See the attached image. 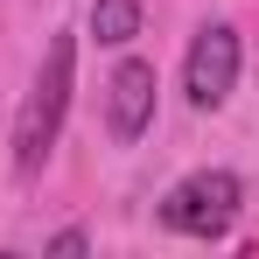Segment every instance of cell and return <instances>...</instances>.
I'll return each instance as SVG.
<instances>
[{
  "label": "cell",
  "instance_id": "1",
  "mask_svg": "<svg viewBox=\"0 0 259 259\" xmlns=\"http://www.w3.org/2000/svg\"><path fill=\"white\" fill-rule=\"evenodd\" d=\"M70 63H77V42H70V35H56V42L42 49L35 91H28L21 119H14V168H21V175H35V168L49 161V147H56L63 105H70Z\"/></svg>",
  "mask_w": 259,
  "mask_h": 259
},
{
  "label": "cell",
  "instance_id": "2",
  "mask_svg": "<svg viewBox=\"0 0 259 259\" xmlns=\"http://www.w3.org/2000/svg\"><path fill=\"white\" fill-rule=\"evenodd\" d=\"M238 217V175L231 168H203L189 182H175L168 203H161V224L168 231H189V238H224Z\"/></svg>",
  "mask_w": 259,
  "mask_h": 259
},
{
  "label": "cell",
  "instance_id": "3",
  "mask_svg": "<svg viewBox=\"0 0 259 259\" xmlns=\"http://www.w3.org/2000/svg\"><path fill=\"white\" fill-rule=\"evenodd\" d=\"M238 84V28L231 21H210L196 42H189V63H182V91H189V105H203L217 112L224 98Z\"/></svg>",
  "mask_w": 259,
  "mask_h": 259
},
{
  "label": "cell",
  "instance_id": "4",
  "mask_svg": "<svg viewBox=\"0 0 259 259\" xmlns=\"http://www.w3.org/2000/svg\"><path fill=\"white\" fill-rule=\"evenodd\" d=\"M105 91H112V133H119V140H140L147 119H154V63H140V56L119 63Z\"/></svg>",
  "mask_w": 259,
  "mask_h": 259
},
{
  "label": "cell",
  "instance_id": "5",
  "mask_svg": "<svg viewBox=\"0 0 259 259\" xmlns=\"http://www.w3.org/2000/svg\"><path fill=\"white\" fill-rule=\"evenodd\" d=\"M91 35L105 49H119L140 35V0H91Z\"/></svg>",
  "mask_w": 259,
  "mask_h": 259
},
{
  "label": "cell",
  "instance_id": "6",
  "mask_svg": "<svg viewBox=\"0 0 259 259\" xmlns=\"http://www.w3.org/2000/svg\"><path fill=\"white\" fill-rule=\"evenodd\" d=\"M84 245H91L84 231H56V238H49V252H63V259H77V252H84Z\"/></svg>",
  "mask_w": 259,
  "mask_h": 259
}]
</instances>
